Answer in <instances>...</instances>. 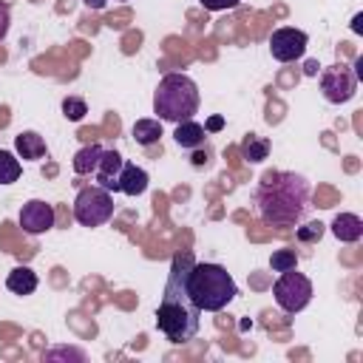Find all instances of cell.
<instances>
[{
  "label": "cell",
  "instance_id": "1",
  "mask_svg": "<svg viewBox=\"0 0 363 363\" xmlns=\"http://www.w3.org/2000/svg\"><path fill=\"white\" fill-rule=\"evenodd\" d=\"M261 221L272 227H298L312 207V184L295 170H267L252 190Z\"/></svg>",
  "mask_w": 363,
  "mask_h": 363
},
{
  "label": "cell",
  "instance_id": "2",
  "mask_svg": "<svg viewBox=\"0 0 363 363\" xmlns=\"http://www.w3.org/2000/svg\"><path fill=\"white\" fill-rule=\"evenodd\" d=\"M193 261L196 258L187 250L173 255L167 286H164V295H162L159 309H156V326L170 343L193 340L199 332V323H201V309L193 303V298L187 292V272H190Z\"/></svg>",
  "mask_w": 363,
  "mask_h": 363
},
{
  "label": "cell",
  "instance_id": "3",
  "mask_svg": "<svg viewBox=\"0 0 363 363\" xmlns=\"http://www.w3.org/2000/svg\"><path fill=\"white\" fill-rule=\"evenodd\" d=\"M187 292L201 312H221L224 306H230L235 301L238 286L221 264L193 261V267L187 272Z\"/></svg>",
  "mask_w": 363,
  "mask_h": 363
},
{
  "label": "cell",
  "instance_id": "4",
  "mask_svg": "<svg viewBox=\"0 0 363 363\" xmlns=\"http://www.w3.org/2000/svg\"><path fill=\"white\" fill-rule=\"evenodd\" d=\"M199 85L187 74H167L159 79L153 91V113L164 122L193 119L199 111Z\"/></svg>",
  "mask_w": 363,
  "mask_h": 363
},
{
  "label": "cell",
  "instance_id": "5",
  "mask_svg": "<svg viewBox=\"0 0 363 363\" xmlns=\"http://www.w3.org/2000/svg\"><path fill=\"white\" fill-rule=\"evenodd\" d=\"M113 216V196L111 190L94 184V187H82L74 199V218L82 227H102L105 221H111Z\"/></svg>",
  "mask_w": 363,
  "mask_h": 363
},
{
  "label": "cell",
  "instance_id": "6",
  "mask_svg": "<svg viewBox=\"0 0 363 363\" xmlns=\"http://www.w3.org/2000/svg\"><path fill=\"white\" fill-rule=\"evenodd\" d=\"M272 298H275V303L286 315H295V312H301V309L309 306V301H312V281L303 272H298V267L295 269H286L272 284Z\"/></svg>",
  "mask_w": 363,
  "mask_h": 363
},
{
  "label": "cell",
  "instance_id": "7",
  "mask_svg": "<svg viewBox=\"0 0 363 363\" xmlns=\"http://www.w3.org/2000/svg\"><path fill=\"white\" fill-rule=\"evenodd\" d=\"M318 82H320L323 99L332 102V105H343V102H349L357 94V77L343 62H335L329 68H320V79Z\"/></svg>",
  "mask_w": 363,
  "mask_h": 363
},
{
  "label": "cell",
  "instance_id": "8",
  "mask_svg": "<svg viewBox=\"0 0 363 363\" xmlns=\"http://www.w3.org/2000/svg\"><path fill=\"white\" fill-rule=\"evenodd\" d=\"M306 45H309V37L306 31L301 28H292V26H284V28H275L272 37H269V51L278 62H295L306 54Z\"/></svg>",
  "mask_w": 363,
  "mask_h": 363
},
{
  "label": "cell",
  "instance_id": "9",
  "mask_svg": "<svg viewBox=\"0 0 363 363\" xmlns=\"http://www.w3.org/2000/svg\"><path fill=\"white\" fill-rule=\"evenodd\" d=\"M54 218H57L54 207H51L48 201H43V199L26 201V204L20 207V216H17L23 233H28V235H43V233H48V230L54 227Z\"/></svg>",
  "mask_w": 363,
  "mask_h": 363
},
{
  "label": "cell",
  "instance_id": "10",
  "mask_svg": "<svg viewBox=\"0 0 363 363\" xmlns=\"http://www.w3.org/2000/svg\"><path fill=\"white\" fill-rule=\"evenodd\" d=\"M122 164H125V159H122L116 150H102L99 164H96V170H94L96 184L105 187V190H111V193L119 190V170H122Z\"/></svg>",
  "mask_w": 363,
  "mask_h": 363
},
{
  "label": "cell",
  "instance_id": "11",
  "mask_svg": "<svg viewBox=\"0 0 363 363\" xmlns=\"http://www.w3.org/2000/svg\"><path fill=\"white\" fill-rule=\"evenodd\" d=\"M147 184H150V176H147L145 167L130 164V162L122 164V170H119V193H125V196H142L147 190Z\"/></svg>",
  "mask_w": 363,
  "mask_h": 363
},
{
  "label": "cell",
  "instance_id": "12",
  "mask_svg": "<svg viewBox=\"0 0 363 363\" xmlns=\"http://www.w3.org/2000/svg\"><path fill=\"white\" fill-rule=\"evenodd\" d=\"M332 235L343 244H354L363 238V218L357 213H337L332 218Z\"/></svg>",
  "mask_w": 363,
  "mask_h": 363
},
{
  "label": "cell",
  "instance_id": "13",
  "mask_svg": "<svg viewBox=\"0 0 363 363\" xmlns=\"http://www.w3.org/2000/svg\"><path fill=\"white\" fill-rule=\"evenodd\" d=\"M14 150H17V156L23 162H37V159H43L48 153L45 139L37 130H23L20 136H14Z\"/></svg>",
  "mask_w": 363,
  "mask_h": 363
},
{
  "label": "cell",
  "instance_id": "14",
  "mask_svg": "<svg viewBox=\"0 0 363 363\" xmlns=\"http://www.w3.org/2000/svg\"><path fill=\"white\" fill-rule=\"evenodd\" d=\"M173 139H176V145H179V147L196 150V147H201V145H204L207 130H204V125H199V122H193V119H184V122H176Z\"/></svg>",
  "mask_w": 363,
  "mask_h": 363
},
{
  "label": "cell",
  "instance_id": "15",
  "mask_svg": "<svg viewBox=\"0 0 363 363\" xmlns=\"http://www.w3.org/2000/svg\"><path fill=\"white\" fill-rule=\"evenodd\" d=\"M37 272L31 267H14L6 278V289L14 292V295H31L37 289Z\"/></svg>",
  "mask_w": 363,
  "mask_h": 363
},
{
  "label": "cell",
  "instance_id": "16",
  "mask_svg": "<svg viewBox=\"0 0 363 363\" xmlns=\"http://www.w3.org/2000/svg\"><path fill=\"white\" fill-rule=\"evenodd\" d=\"M238 150H241V159H244L247 164H258V162H264V159L269 156V139H264V136H258V133H247V136L241 139Z\"/></svg>",
  "mask_w": 363,
  "mask_h": 363
},
{
  "label": "cell",
  "instance_id": "17",
  "mask_svg": "<svg viewBox=\"0 0 363 363\" xmlns=\"http://www.w3.org/2000/svg\"><path fill=\"white\" fill-rule=\"evenodd\" d=\"M102 145H85V147H79L77 153H74V173L77 176H91L94 170H96V164H99V156H102Z\"/></svg>",
  "mask_w": 363,
  "mask_h": 363
},
{
  "label": "cell",
  "instance_id": "18",
  "mask_svg": "<svg viewBox=\"0 0 363 363\" xmlns=\"http://www.w3.org/2000/svg\"><path fill=\"white\" fill-rule=\"evenodd\" d=\"M130 136L139 142V145H156L162 139V122L159 119H136L133 128H130Z\"/></svg>",
  "mask_w": 363,
  "mask_h": 363
},
{
  "label": "cell",
  "instance_id": "19",
  "mask_svg": "<svg viewBox=\"0 0 363 363\" xmlns=\"http://www.w3.org/2000/svg\"><path fill=\"white\" fill-rule=\"evenodd\" d=\"M23 173L20 156L11 150H0V184H14Z\"/></svg>",
  "mask_w": 363,
  "mask_h": 363
},
{
  "label": "cell",
  "instance_id": "20",
  "mask_svg": "<svg viewBox=\"0 0 363 363\" xmlns=\"http://www.w3.org/2000/svg\"><path fill=\"white\" fill-rule=\"evenodd\" d=\"M269 267L275 269V272H286V269H295L298 267V252L295 250H275L272 255H269Z\"/></svg>",
  "mask_w": 363,
  "mask_h": 363
},
{
  "label": "cell",
  "instance_id": "21",
  "mask_svg": "<svg viewBox=\"0 0 363 363\" xmlns=\"http://www.w3.org/2000/svg\"><path fill=\"white\" fill-rule=\"evenodd\" d=\"M85 113H88L85 99H79V96H65V99H62V116H65V119L79 122Z\"/></svg>",
  "mask_w": 363,
  "mask_h": 363
},
{
  "label": "cell",
  "instance_id": "22",
  "mask_svg": "<svg viewBox=\"0 0 363 363\" xmlns=\"http://www.w3.org/2000/svg\"><path fill=\"white\" fill-rule=\"evenodd\" d=\"M295 235H298V241H303V244H315V241H320V235H323V224H320V221H309V224L298 227Z\"/></svg>",
  "mask_w": 363,
  "mask_h": 363
},
{
  "label": "cell",
  "instance_id": "23",
  "mask_svg": "<svg viewBox=\"0 0 363 363\" xmlns=\"http://www.w3.org/2000/svg\"><path fill=\"white\" fill-rule=\"evenodd\" d=\"M207 11H230V9H235L241 0H199Z\"/></svg>",
  "mask_w": 363,
  "mask_h": 363
},
{
  "label": "cell",
  "instance_id": "24",
  "mask_svg": "<svg viewBox=\"0 0 363 363\" xmlns=\"http://www.w3.org/2000/svg\"><path fill=\"white\" fill-rule=\"evenodd\" d=\"M9 28H11V14H9V6L0 3V40L9 34Z\"/></svg>",
  "mask_w": 363,
  "mask_h": 363
},
{
  "label": "cell",
  "instance_id": "25",
  "mask_svg": "<svg viewBox=\"0 0 363 363\" xmlns=\"http://www.w3.org/2000/svg\"><path fill=\"white\" fill-rule=\"evenodd\" d=\"M45 357L48 360H54V357H77V360H82V352H77V349H57V352H48Z\"/></svg>",
  "mask_w": 363,
  "mask_h": 363
},
{
  "label": "cell",
  "instance_id": "26",
  "mask_svg": "<svg viewBox=\"0 0 363 363\" xmlns=\"http://www.w3.org/2000/svg\"><path fill=\"white\" fill-rule=\"evenodd\" d=\"M224 128V116H210L207 122H204V130L207 133H216V130H221Z\"/></svg>",
  "mask_w": 363,
  "mask_h": 363
},
{
  "label": "cell",
  "instance_id": "27",
  "mask_svg": "<svg viewBox=\"0 0 363 363\" xmlns=\"http://www.w3.org/2000/svg\"><path fill=\"white\" fill-rule=\"evenodd\" d=\"M193 164H196V167L207 164V153H199V147H196V153H193Z\"/></svg>",
  "mask_w": 363,
  "mask_h": 363
},
{
  "label": "cell",
  "instance_id": "28",
  "mask_svg": "<svg viewBox=\"0 0 363 363\" xmlns=\"http://www.w3.org/2000/svg\"><path fill=\"white\" fill-rule=\"evenodd\" d=\"M82 3H85L88 9H94V11H99V9H105V3H108V0H82Z\"/></svg>",
  "mask_w": 363,
  "mask_h": 363
},
{
  "label": "cell",
  "instance_id": "29",
  "mask_svg": "<svg viewBox=\"0 0 363 363\" xmlns=\"http://www.w3.org/2000/svg\"><path fill=\"white\" fill-rule=\"evenodd\" d=\"M360 23H363V14H354V20H352V31H354V34H360V31H363V26H360Z\"/></svg>",
  "mask_w": 363,
  "mask_h": 363
},
{
  "label": "cell",
  "instance_id": "30",
  "mask_svg": "<svg viewBox=\"0 0 363 363\" xmlns=\"http://www.w3.org/2000/svg\"><path fill=\"white\" fill-rule=\"evenodd\" d=\"M318 71H320V65H318L315 60H309V62H306V74H309V77H315Z\"/></svg>",
  "mask_w": 363,
  "mask_h": 363
},
{
  "label": "cell",
  "instance_id": "31",
  "mask_svg": "<svg viewBox=\"0 0 363 363\" xmlns=\"http://www.w3.org/2000/svg\"><path fill=\"white\" fill-rule=\"evenodd\" d=\"M119 3H125V0H119Z\"/></svg>",
  "mask_w": 363,
  "mask_h": 363
}]
</instances>
